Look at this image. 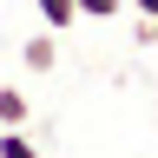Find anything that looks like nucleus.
<instances>
[{
    "mask_svg": "<svg viewBox=\"0 0 158 158\" xmlns=\"http://www.w3.org/2000/svg\"><path fill=\"white\" fill-rule=\"evenodd\" d=\"M27 118H33L27 92H20V86H0V125H27Z\"/></svg>",
    "mask_w": 158,
    "mask_h": 158,
    "instance_id": "obj_2",
    "label": "nucleus"
},
{
    "mask_svg": "<svg viewBox=\"0 0 158 158\" xmlns=\"http://www.w3.org/2000/svg\"><path fill=\"white\" fill-rule=\"evenodd\" d=\"M132 13H145V20H158V0H132Z\"/></svg>",
    "mask_w": 158,
    "mask_h": 158,
    "instance_id": "obj_6",
    "label": "nucleus"
},
{
    "mask_svg": "<svg viewBox=\"0 0 158 158\" xmlns=\"http://www.w3.org/2000/svg\"><path fill=\"white\" fill-rule=\"evenodd\" d=\"M20 66H27V73H53V66H59V40H53V27L33 33L27 46H20Z\"/></svg>",
    "mask_w": 158,
    "mask_h": 158,
    "instance_id": "obj_1",
    "label": "nucleus"
},
{
    "mask_svg": "<svg viewBox=\"0 0 158 158\" xmlns=\"http://www.w3.org/2000/svg\"><path fill=\"white\" fill-rule=\"evenodd\" d=\"M0 158H40V145L27 138V125H0Z\"/></svg>",
    "mask_w": 158,
    "mask_h": 158,
    "instance_id": "obj_4",
    "label": "nucleus"
},
{
    "mask_svg": "<svg viewBox=\"0 0 158 158\" xmlns=\"http://www.w3.org/2000/svg\"><path fill=\"white\" fill-rule=\"evenodd\" d=\"M33 7H40V20H46L53 33H66L73 20H79V0H33Z\"/></svg>",
    "mask_w": 158,
    "mask_h": 158,
    "instance_id": "obj_3",
    "label": "nucleus"
},
{
    "mask_svg": "<svg viewBox=\"0 0 158 158\" xmlns=\"http://www.w3.org/2000/svg\"><path fill=\"white\" fill-rule=\"evenodd\" d=\"M125 7H132V0H79V20H112Z\"/></svg>",
    "mask_w": 158,
    "mask_h": 158,
    "instance_id": "obj_5",
    "label": "nucleus"
}]
</instances>
